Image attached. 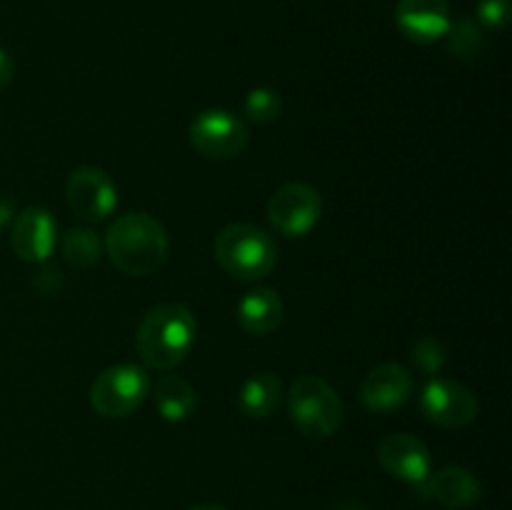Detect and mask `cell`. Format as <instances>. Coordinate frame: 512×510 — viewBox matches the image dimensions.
<instances>
[{"label":"cell","mask_w":512,"mask_h":510,"mask_svg":"<svg viewBox=\"0 0 512 510\" xmlns=\"http://www.w3.org/2000/svg\"><path fill=\"white\" fill-rule=\"evenodd\" d=\"M150 395L148 370L133 363L105 368L90 385V405L98 415L120 420L133 415Z\"/></svg>","instance_id":"5"},{"label":"cell","mask_w":512,"mask_h":510,"mask_svg":"<svg viewBox=\"0 0 512 510\" xmlns=\"http://www.w3.org/2000/svg\"><path fill=\"white\" fill-rule=\"evenodd\" d=\"M68 208L88 223H100L118 208V188L105 170L80 165L65 180Z\"/></svg>","instance_id":"8"},{"label":"cell","mask_w":512,"mask_h":510,"mask_svg":"<svg viewBox=\"0 0 512 510\" xmlns=\"http://www.w3.org/2000/svg\"><path fill=\"white\" fill-rule=\"evenodd\" d=\"M265 215L273 230L283 238H303L323 218V195L310 183H285L270 195Z\"/></svg>","instance_id":"6"},{"label":"cell","mask_w":512,"mask_h":510,"mask_svg":"<svg viewBox=\"0 0 512 510\" xmlns=\"http://www.w3.org/2000/svg\"><path fill=\"white\" fill-rule=\"evenodd\" d=\"M103 248L115 268L130 278H148L168 258V233L148 213L118 215L105 230Z\"/></svg>","instance_id":"2"},{"label":"cell","mask_w":512,"mask_h":510,"mask_svg":"<svg viewBox=\"0 0 512 510\" xmlns=\"http://www.w3.org/2000/svg\"><path fill=\"white\" fill-rule=\"evenodd\" d=\"M188 510H228L225 505H218V503H200V505H193V508Z\"/></svg>","instance_id":"27"},{"label":"cell","mask_w":512,"mask_h":510,"mask_svg":"<svg viewBox=\"0 0 512 510\" xmlns=\"http://www.w3.org/2000/svg\"><path fill=\"white\" fill-rule=\"evenodd\" d=\"M415 490L423 498L435 500L450 510H468L483 498V485H480L478 475L463 465H448V468H440L438 473H430L428 480Z\"/></svg>","instance_id":"14"},{"label":"cell","mask_w":512,"mask_h":510,"mask_svg":"<svg viewBox=\"0 0 512 510\" xmlns=\"http://www.w3.org/2000/svg\"><path fill=\"white\" fill-rule=\"evenodd\" d=\"M60 250L63 258L70 268L75 270H88L100 263L103 258V240L95 230L90 228H70L68 233L60 240Z\"/></svg>","instance_id":"18"},{"label":"cell","mask_w":512,"mask_h":510,"mask_svg":"<svg viewBox=\"0 0 512 510\" xmlns=\"http://www.w3.org/2000/svg\"><path fill=\"white\" fill-rule=\"evenodd\" d=\"M475 15L480 28L503 30L510 20V0H480Z\"/></svg>","instance_id":"22"},{"label":"cell","mask_w":512,"mask_h":510,"mask_svg":"<svg viewBox=\"0 0 512 510\" xmlns=\"http://www.w3.org/2000/svg\"><path fill=\"white\" fill-rule=\"evenodd\" d=\"M35 278H38V280H35V288H38L40 293H45V295L55 293V290L63 285V275H60V270H55V268H45L43 273H38Z\"/></svg>","instance_id":"23"},{"label":"cell","mask_w":512,"mask_h":510,"mask_svg":"<svg viewBox=\"0 0 512 510\" xmlns=\"http://www.w3.org/2000/svg\"><path fill=\"white\" fill-rule=\"evenodd\" d=\"M420 410L440 428H465L478 418V398L458 380L430 378L420 393Z\"/></svg>","instance_id":"9"},{"label":"cell","mask_w":512,"mask_h":510,"mask_svg":"<svg viewBox=\"0 0 512 510\" xmlns=\"http://www.w3.org/2000/svg\"><path fill=\"white\" fill-rule=\"evenodd\" d=\"M13 213H15V205H13V200H8V198H0V233H3V230H5V225H8L10 220H13Z\"/></svg>","instance_id":"25"},{"label":"cell","mask_w":512,"mask_h":510,"mask_svg":"<svg viewBox=\"0 0 512 510\" xmlns=\"http://www.w3.org/2000/svg\"><path fill=\"white\" fill-rule=\"evenodd\" d=\"M153 403L165 423H185L198 410V390L180 375H163L153 385Z\"/></svg>","instance_id":"16"},{"label":"cell","mask_w":512,"mask_h":510,"mask_svg":"<svg viewBox=\"0 0 512 510\" xmlns=\"http://www.w3.org/2000/svg\"><path fill=\"white\" fill-rule=\"evenodd\" d=\"M413 395V375L400 363H380L365 375L360 385V403L375 415H388L403 408Z\"/></svg>","instance_id":"12"},{"label":"cell","mask_w":512,"mask_h":510,"mask_svg":"<svg viewBox=\"0 0 512 510\" xmlns=\"http://www.w3.org/2000/svg\"><path fill=\"white\" fill-rule=\"evenodd\" d=\"M400 33L420 45H433L448 35L453 15L448 0H400L395 8Z\"/></svg>","instance_id":"13"},{"label":"cell","mask_w":512,"mask_h":510,"mask_svg":"<svg viewBox=\"0 0 512 510\" xmlns=\"http://www.w3.org/2000/svg\"><path fill=\"white\" fill-rule=\"evenodd\" d=\"M235 315H238V323L245 333L263 338V335L275 333V330L280 328L285 315V305L278 290L253 288L240 298Z\"/></svg>","instance_id":"15"},{"label":"cell","mask_w":512,"mask_h":510,"mask_svg":"<svg viewBox=\"0 0 512 510\" xmlns=\"http://www.w3.org/2000/svg\"><path fill=\"white\" fill-rule=\"evenodd\" d=\"M283 398V383L275 373H255L240 385L238 410L245 418L265 420L278 410Z\"/></svg>","instance_id":"17"},{"label":"cell","mask_w":512,"mask_h":510,"mask_svg":"<svg viewBox=\"0 0 512 510\" xmlns=\"http://www.w3.org/2000/svg\"><path fill=\"white\" fill-rule=\"evenodd\" d=\"M13 78H15V63L13 58H10L8 50L0 45V90L8 88V85L13 83Z\"/></svg>","instance_id":"24"},{"label":"cell","mask_w":512,"mask_h":510,"mask_svg":"<svg viewBox=\"0 0 512 510\" xmlns=\"http://www.w3.org/2000/svg\"><path fill=\"white\" fill-rule=\"evenodd\" d=\"M445 40H448L450 53H453L458 60H465V63L478 60L485 50L483 28L470 18H460L455 20V23H450V30L448 35H445Z\"/></svg>","instance_id":"19"},{"label":"cell","mask_w":512,"mask_h":510,"mask_svg":"<svg viewBox=\"0 0 512 510\" xmlns=\"http://www.w3.org/2000/svg\"><path fill=\"white\" fill-rule=\"evenodd\" d=\"M245 118L255 125H268L275 123L283 110V98L275 88H268V85H260V88H253L248 95H245Z\"/></svg>","instance_id":"20"},{"label":"cell","mask_w":512,"mask_h":510,"mask_svg":"<svg viewBox=\"0 0 512 510\" xmlns=\"http://www.w3.org/2000/svg\"><path fill=\"white\" fill-rule=\"evenodd\" d=\"M378 463L393 478L403 483L423 485L433 473V455L428 445L410 433H390L378 445Z\"/></svg>","instance_id":"10"},{"label":"cell","mask_w":512,"mask_h":510,"mask_svg":"<svg viewBox=\"0 0 512 510\" xmlns=\"http://www.w3.org/2000/svg\"><path fill=\"white\" fill-rule=\"evenodd\" d=\"M55 243H58V223L50 210L33 205L13 218L10 245L23 263H45L53 255Z\"/></svg>","instance_id":"11"},{"label":"cell","mask_w":512,"mask_h":510,"mask_svg":"<svg viewBox=\"0 0 512 510\" xmlns=\"http://www.w3.org/2000/svg\"><path fill=\"white\" fill-rule=\"evenodd\" d=\"M215 260L238 280H263L278 265V245L255 223H230L215 235Z\"/></svg>","instance_id":"3"},{"label":"cell","mask_w":512,"mask_h":510,"mask_svg":"<svg viewBox=\"0 0 512 510\" xmlns=\"http://www.w3.org/2000/svg\"><path fill=\"white\" fill-rule=\"evenodd\" d=\"M290 420L310 440H328L343 423V400L320 375H303L288 393Z\"/></svg>","instance_id":"4"},{"label":"cell","mask_w":512,"mask_h":510,"mask_svg":"<svg viewBox=\"0 0 512 510\" xmlns=\"http://www.w3.org/2000/svg\"><path fill=\"white\" fill-rule=\"evenodd\" d=\"M413 360L425 375H438L448 363V348L433 335H425L413 345Z\"/></svg>","instance_id":"21"},{"label":"cell","mask_w":512,"mask_h":510,"mask_svg":"<svg viewBox=\"0 0 512 510\" xmlns=\"http://www.w3.org/2000/svg\"><path fill=\"white\" fill-rule=\"evenodd\" d=\"M333 510H368V508H365L363 503H358V500H343V503L335 505Z\"/></svg>","instance_id":"26"},{"label":"cell","mask_w":512,"mask_h":510,"mask_svg":"<svg viewBox=\"0 0 512 510\" xmlns=\"http://www.w3.org/2000/svg\"><path fill=\"white\" fill-rule=\"evenodd\" d=\"M188 138L203 158L230 160L248 148L250 130L240 115L223 108H208L190 120Z\"/></svg>","instance_id":"7"},{"label":"cell","mask_w":512,"mask_h":510,"mask_svg":"<svg viewBox=\"0 0 512 510\" xmlns=\"http://www.w3.org/2000/svg\"><path fill=\"white\" fill-rule=\"evenodd\" d=\"M198 323L188 305L183 303H158L143 315L135 333V350L145 368L168 370L178 368L193 350Z\"/></svg>","instance_id":"1"}]
</instances>
